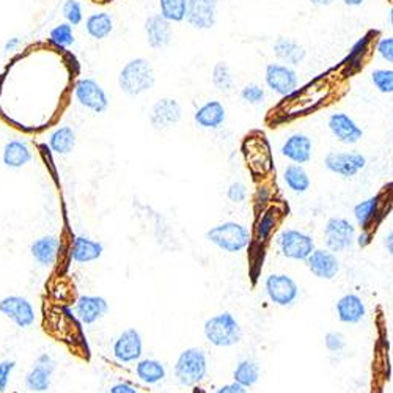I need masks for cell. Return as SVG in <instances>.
Instances as JSON below:
<instances>
[{"mask_svg": "<svg viewBox=\"0 0 393 393\" xmlns=\"http://www.w3.org/2000/svg\"><path fill=\"white\" fill-rule=\"evenodd\" d=\"M213 84L219 92H224V93L230 92L231 88H233L235 77H233V73H231L229 63H225V62L215 63L214 70H213Z\"/></svg>", "mask_w": 393, "mask_h": 393, "instance_id": "34", "label": "cell"}, {"mask_svg": "<svg viewBox=\"0 0 393 393\" xmlns=\"http://www.w3.org/2000/svg\"><path fill=\"white\" fill-rule=\"evenodd\" d=\"M370 41H372V38H370V35H367V36H363L362 40H359L356 44H354L350 55H348V59H346V65H350V68L354 65H361L362 57L368 51Z\"/></svg>", "mask_w": 393, "mask_h": 393, "instance_id": "39", "label": "cell"}, {"mask_svg": "<svg viewBox=\"0 0 393 393\" xmlns=\"http://www.w3.org/2000/svg\"><path fill=\"white\" fill-rule=\"evenodd\" d=\"M3 164L10 169H21L32 160L29 145L22 140H11L3 148Z\"/></svg>", "mask_w": 393, "mask_h": 393, "instance_id": "26", "label": "cell"}, {"mask_svg": "<svg viewBox=\"0 0 393 393\" xmlns=\"http://www.w3.org/2000/svg\"><path fill=\"white\" fill-rule=\"evenodd\" d=\"M215 393H247L246 387H242L236 383H231V384H226L224 387H220V389L215 392Z\"/></svg>", "mask_w": 393, "mask_h": 393, "instance_id": "46", "label": "cell"}, {"mask_svg": "<svg viewBox=\"0 0 393 393\" xmlns=\"http://www.w3.org/2000/svg\"><path fill=\"white\" fill-rule=\"evenodd\" d=\"M0 313L5 318L18 326L21 329H27L35 323V310L32 304L22 296H7L0 301Z\"/></svg>", "mask_w": 393, "mask_h": 393, "instance_id": "13", "label": "cell"}, {"mask_svg": "<svg viewBox=\"0 0 393 393\" xmlns=\"http://www.w3.org/2000/svg\"><path fill=\"white\" fill-rule=\"evenodd\" d=\"M341 2L348 5V7H361L365 0H341Z\"/></svg>", "mask_w": 393, "mask_h": 393, "instance_id": "50", "label": "cell"}, {"mask_svg": "<svg viewBox=\"0 0 393 393\" xmlns=\"http://www.w3.org/2000/svg\"><path fill=\"white\" fill-rule=\"evenodd\" d=\"M310 2H312L315 7H329L335 0H310Z\"/></svg>", "mask_w": 393, "mask_h": 393, "instance_id": "49", "label": "cell"}, {"mask_svg": "<svg viewBox=\"0 0 393 393\" xmlns=\"http://www.w3.org/2000/svg\"><path fill=\"white\" fill-rule=\"evenodd\" d=\"M280 151L288 160H291L293 164H307L310 162L313 154L312 138L306 134H301V132H296V134H291L286 138L280 148Z\"/></svg>", "mask_w": 393, "mask_h": 393, "instance_id": "18", "label": "cell"}, {"mask_svg": "<svg viewBox=\"0 0 393 393\" xmlns=\"http://www.w3.org/2000/svg\"><path fill=\"white\" fill-rule=\"evenodd\" d=\"M171 22L160 14H153L145 21V36L149 47L164 49L171 43Z\"/></svg>", "mask_w": 393, "mask_h": 393, "instance_id": "20", "label": "cell"}, {"mask_svg": "<svg viewBox=\"0 0 393 393\" xmlns=\"http://www.w3.org/2000/svg\"><path fill=\"white\" fill-rule=\"evenodd\" d=\"M206 240L226 253H240L251 242V231L237 222H224L206 231Z\"/></svg>", "mask_w": 393, "mask_h": 393, "instance_id": "4", "label": "cell"}, {"mask_svg": "<svg viewBox=\"0 0 393 393\" xmlns=\"http://www.w3.org/2000/svg\"><path fill=\"white\" fill-rule=\"evenodd\" d=\"M49 41H51V44H54L57 49H68L70 46H73L74 44L73 27H71L68 22L54 27L51 33H49Z\"/></svg>", "mask_w": 393, "mask_h": 393, "instance_id": "35", "label": "cell"}, {"mask_svg": "<svg viewBox=\"0 0 393 393\" xmlns=\"http://www.w3.org/2000/svg\"><path fill=\"white\" fill-rule=\"evenodd\" d=\"M324 241L330 252L346 251L356 242V226L343 217H332L324 226Z\"/></svg>", "mask_w": 393, "mask_h": 393, "instance_id": "6", "label": "cell"}, {"mask_svg": "<svg viewBox=\"0 0 393 393\" xmlns=\"http://www.w3.org/2000/svg\"><path fill=\"white\" fill-rule=\"evenodd\" d=\"M154 84H156V74L151 62L147 59H132L120 71L118 87L126 96H140L151 90Z\"/></svg>", "mask_w": 393, "mask_h": 393, "instance_id": "1", "label": "cell"}, {"mask_svg": "<svg viewBox=\"0 0 393 393\" xmlns=\"http://www.w3.org/2000/svg\"><path fill=\"white\" fill-rule=\"evenodd\" d=\"M392 237H393L392 233H389V236L385 237V246H389V247H387V251H389L390 253H392V251H393V248H392Z\"/></svg>", "mask_w": 393, "mask_h": 393, "instance_id": "51", "label": "cell"}, {"mask_svg": "<svg viewBox=\"0 0 393 393\" xmlns=\"http://www.w3.org/2000/svg\"><path fill=\"white\" fill-rule=\"evenodd\" d=\"M182 117V110L180 103L173 98H162L154 103L149 112V121L153 128L158 131H165L173 128L180 123Z\"/></svg>", "mask_w": 393, "mask_h": 393, "instance_id": "16", "label": "cell"}, {"mask_svg": "<svg viewBox=\"0 0 393 393\" xmlns=\"http://www.w3.org/2000/svg\"><path fill=\"white\" fill-rule=\"evenodd\" d=\"M335 313L343 324H359L367 315V308L357 295H345L339 299L335 306Z\"/></svg>", "mask_w": 393, "mask_h": 393, "instance_id": "21", "label": "cell"}, {"mask_svg": "<svg viewBox=\"0 0 393 393\" xmlns=\"http://www.w3.org/2000/svg\"><path fill=\"white\" fill-rule=\"evenodd\" d=\"M208 359L200 348H187L175 363V376L181 385L193 387L206 378Z\"/></svg>", "mask_w": 393, "mask_h": 393, "instance_id": "3", "label": "cell"}, {"mask_svg": "<svg viewBox=\"0 0 393 393\" xmlns=\"http://www.w3.org/2000/svg\"><path fill=\"white\" fill-rule=\"evenodd\" d=\"M160 16L169 22L184 21L187 0H159Z\"/></svg>", "mask_w": 393, "mask_h": 393, "instance_id": "33", "label": "cell"}, {"mask_svg": "<svg viewBox=\"0 0 393 393\" xmlns=\"http://www.w3.org/2000/svg\"><path fill=\"white\" fill-rule=\"evenodd\" d=\"M379 203H381V195H374L361 203H357L356 206H354V217H356L357 224L362 230H367L368 226L372 225L376 215H378Z\"/></svg>", "mask_w": 393, "mask_h": 393, "instance_id": "31", "label": "cell"}, {"mask_svg": "<svg viewBox=\"0 0 393 393\" xmlns=\"http://www.w3.org/2000/svg\"><path fill=\"white\" fill-rule=\"evenodd\" d=\"M104 253V246L99 241L90 240V237L85 236H77L73 246H71V259L79 264L92 263L96 262L103 257Z\"/></svg>", "mask_w": 393, "mask_h": 393, "instance_id": "23", "label": "cell"}, {"mask_svg": "<svg viewBox=\"0 0 393 393\" xmlns=\"http://www.w3.org/2000/svg\"><path fill=\"white\" fill-rule=\"evenodd\" d=\"M279 247L284 257L296 259V262H306L310 253L315 251V241L304 231L290 229L280 233Z\"/></svg>", "mask_w": 393, "mask_h": 393, "instance_id": "8", "label": "cell"}, {"mask_svg": "<svg viewBox=\"0 0 393 393\" xmlns=\"http://www.w3.org/2000/svg\"><path fill=\"white\" fill-rule=\"evenodd\" d=\"M306 262L310 273L321 280H332L340 273L339 258L328 248H315Z\"/></svg>", "mask_w": 393, "mask_h": 393, "instance_id": "17", "label": "cell"}, {"mask_svg": "<svg viewBox=\"0 0 393 393\" xmlns=\"http://www.w3.org/2000/svg\"><path fill=\"white\" fill-rule=\"evenodd\" d=\"M16 367V362L13 361H3L0 362V392L7 390V385L10 383V376L13 373Z\"/></svg>", "mask_w": 393, "mask_h": 393, "instance_id": "43", "label": "cell"}, {"mask_svg": "<svg viewBox=\"0 0 393 393\" xmlns=\"http://www.w3.org/2000/svg\"><path fill=\"white\" fill-rule=\"evenodd\" d=\"M372 82L376 90L390 95L393 92V71L392 70H374L372 73Z\"/></svg>", "mask_w": 393, "mask_h": 393, "instance_id": "36", "label": "cell"}, {"mask_svg": "<svg viewBox=\"0 0 393 393\" xmlns=\"http://www.w3.org/2000/svg\"><path fill=\"white\" fill-rule=\"evenodd\" d=\"M324 165L341 178H352L367 167V158L357 151H332L324 158Z\"/></svg>", "mask_w": 393, "mask_h": 393, "instance_id": "10", "label": "cell"}, {"mask_svg": "<svg viewBox=\"0 0 393 393\" xmlns=\"http://www.w3.org/2000/svg\"><path fill=\"white\" fill-rule=\"evenodd\" d=\"M63 18L71 27L81 24L84 14H82V7L77 0H66L63 5Z\"/></svg>", "mask_w": 393, "mask_h": 393, "instance_id": "38", "label": "cell"}, {"mask_svg": "<svg viewBox=\"0 0 393 393\" xmlns=\"http://www.w3.org/2000/svg\"><path fill=\"white\" fill-rule=\"evenodd\" d=\"M74 96L82 107L95 114H104L109 109V96L95 79L85 77L76 82Z\"/></svg>", "mask_w": 393, "mask_h": 393, "instance_id": "9", "label": "cell"}, {"mask_svg": "<svg viewBox=\"0 0 393 393\" xmlns=\"http://www.w3.org/2000/svg\"><path fill=\"white\" fill-rule=\"evenodd\" d=\"M330 134L343 145H356L362 140L363 129L345 112L332 114L328 120Z\"/></svg>", "mask_w": 393, "mask_h": 393, "instance_id": "15", "label": "cell"}, {"mask_svg": "<svg viewBox=\"0 0 393 393\" xmlns=\"http://www.w3.org/2000/svg\"><path fill=\"white\" fill-rule=\"evenodd\" d=\"M76 317L90 326L103 319L109 312V302L103 296H81L74 306Z\"/></svg>", "mask_w": 393, "mask_h": 393, "instance_id": "19", "label": "cell"}, {"mask_svg": "<svg viewBox=\"0 0 393 393\" xmlns=\"http://www.w3.org/2000/svg\"><path fill=\"white\" fill-rule=\"evenodd\" d=\"M264 90L257 84H248L241 90V99L247 104H262L264 101Z\"/></svg>", "mask_w": 393, "mask_h": 393, "instance_id": "40", "label": "cell"}, {"mask_svg": "<svg viewBox=\"0 0 393 393\" xmlns=\"http://www.w3.org/2000/svg\"><path fill=\"white\" fill-rule=\"evenodd\" d=\"M55 368H57V363H55L54 359L49 354H41L25 376L27 389L35 393H46L51 389Z\"/></svg>", "mask_w": 393, "mask_h": 393, "instance_id": "14", "label": "cell"}, {"mask_svg": "<svg viewBox=\"0 0 393 393\" xmlns=\"http://www.w3.org/2000/svg\"><path fill=\"white\" fill-rule=\"evenodd\" d=\"M109 393H138L134 385H131L128 383H118L110 387Z\"/></svg>", "mask_w": 393, "mask_h": 393, "instance_id": "45", "label": "cell"}, {"mask_svg": "<svg viewBox=\"0 0 393 393\" xmlns=\"http://www.w3.org/2000/svg\"><path fill=\"white\" fill-rule=\"evenodd\" d=\"M114 357L120 363H134L140 361L143 352V340L140 332L129 328L121 332L114 343Z\"/></svg>", "mask_w": 393, "mask_h": 393, "instance_id": "12", "label": "cell"}, {"mask_svg": "<svg viewBox=\"0 0 393 393\" xmlns=\"http://www.w3.org/2000/svg\"><path fill=\"white\" fill-rule=\"evenodd\" d=\"M226 197H229L230 202L233 203H242L246 202L247 198V187L242 182H233L226 191Z\"/></svg>", "mask_w": 393, "mask_h": 393, "instance_id": "42", "label": "cell"}, {"mask_svg": "<svg viewBox=\"0 0 393 393\" xmlns=\"http://www.w3.org/2000/svg\"><path fill=\"white\" fill-rule=\"evenodd\" d=\"M357 242H359V246L361 247H365V246H368L370 242H372V235L370 233H367V231L363 230V233L359 236V240H357Z\"/></svg>", "mask_w": 393, "mask_h": 393, "instance_id": "48", "label": "cell"}, {"mask_svg": "<svg viewBox=\"0 0 393 393\" xmlns=\"http://www.w3.org/2000/svg\"><path fill=\"white\" fill-rule=\"evenodd\" d=\"M21 46V40L19 38H10V40L5 43V51L10 52V51H14V49H18Z\"/></svg>", "mask_w": 393, "mask_h": 393, "instance_id": "47", "label": "cell"}, {"mask_svg": "<svg viewBox=\"0 0 393 393\" xmlns=\"http://www.w3.org/2000/svg\"><path fill=\"white\" fill-rule=\"evenodd\" d=\"M203 334L211 345L217 348H231L242 339V329L237 319L229 312L214 315L204 321Z\"/></svg>", "mask_w": 393, "mask_h": 393, "instance_id": "2", "label": "cell"}, {"mask_svg": "<svg viewBox=\"0 0 393 393\" xmlns=\"http://www.w3.org/2000/svg\"><path fill=\"white\" fill-rule=\"evenodd\" d=\"M226 120V110L220 101H208L193 114V121L203 129H219Z\"/></svg>", "mask_w": 393, "mask_h": 393, "instance_id": "22", "label": "cell"}, {"mask_svg": "<svg viewBox=\"0 0 393 393\" xmlns=\"http://www.w3.org/2000/svg\"><path fill=\"white\" fill-rule=\"evenodd\" d=\"M378 54L379 57L385 60L387 63H392L393 62V38H383L378 43Z\"/></svg>", "mask_w": 393, "mask_h": 393, "instance_id": "44", "label": "cell"}, {"mask_svg": "<svg viewBox=\"0 0 393 393\" xmlns=\"http://www.w3.org/2000/svg\"><path fill=\"white\" fill-rule=\"evenodd\" d=\"M60 241L55 236H43L30 247L32 257L41 266H52L59 257Z\"/></svg>", "mask_w": 393, "mask_h": 393, "instance_id": "25", "label": "cell"}, {"mask_svg": "<svg viewBox=\"0 0 393 393\" xmlns=\"http://www.w3.org/2000/svg\"><path fill=\"white\" fill-rule=\"evenodd\" d=\"M184 19L197 30H209L217 21V0H187Z\"/></svg>", "mask_w": 393, "mask_h": 393, "instance_id": "11", "label": "cell"}, {"mask_svg": "<svg viewBox=\"0 0 393 393\" xmlns=\"http://www.w3.org/2000/svg\"><path fill=\"white\" fill-rule=\"evenodd\" d=\"M324 346L330 352H340L345 350L346 339L341 332H328L324 337Z\"/></svg>", "mask_w": 393, "mask_h": 393, "instance_id": "41", "label": "cell"}, {"mask_svg": "<svg viewBox=\"0 0 393 393\" xmlns=\"http://www.w3.org/2000/svg\"><path fill=\"white\" fill-rule=\"evenodd\" d=\"M233 379L236 384L246 387V389H251L259 379V365L251 361V359H244V361H241L236 365Z\"/></svg>", "mask_w": 393, "mask_h": 393, "instance_id": "32", "label": "cell"}, {"mask_svg": "<svg viewBox=\"0 0 393 393\" xmlns=\"http://www.w3.org/2000/svg\"><path fill=\"white\" fill-rule=\"evenodd\" d=\"M85 30L93 40H104L114 32V19L109 13H93L85 21Z\"/></svg>", "mask_w": 393, "mask_h": 393, "instance_id": "29", "label": "cell"}, {"mask_svg": "<svg viewBox=\"0 0 393 393\" xmlns=\"http://www.w3.org/2000/svg\"><path fill=\"white\" fill-rule=\"evenodd\" d=\"M274 54L277 59L282 60L288 66H297L304 62V59L307 55L306 49L301 44L286 36L277 38V41L274 43Z\"/></svg>", "mask_w": 393, "mask_h": 393, "instance_id": "24", "label": "cell"}, {"mask_svg": "<svg viewBox=\"0 0 393 393\" xmlns=\"http://www.w3.org/2000/svg\"><path fill=\"white\" fill-rule=\"evenodd\" d=\"M269 301L279 307H291L299 297V285L286 274H270L264 282Z\"/></svg>", "mask_w": 393, "mask_h": 393, "instance_id": "5", "label": "cell"}, {"mask_svg": "<svg viewBox=\"0 0 393 393\" xmlns=\"http://www.w3.org/2000/svg\"><path fill=\"white\" fill-rule=\"evenodd\" d=\"M268 88L280 96H291L299 88V76L293 66L284 63H269L264 71Z\"/></svg>", "mask_w": 393, "mask_h": 393, "instance_id": "7", "label": "cell"}, {"mask_svg": "<svg viewBox=\"0 0 393 393\" xmlns=\"http://www.w3.org/2000/svg\"><path fill=\"white\" fill-rule=\"evenodd\" d=\"M136 374L142 383L154 385L164 381L167 372H165L164 363L156 361V359H143V361H137Z\"/></svg>", "mask_w": 393, "mask_h": 393, "instance_id": "27", "label": "cell"}, {"mask_svg": "<svg viewBox=\"0 0 393 393\" xmlns=\"http://www.w3.org/2000/svg\"><path fill=\"white\" fill-rule=\"evenodd\" d=\"M192 393H206V392H204L203 389H198V387H195V389L192 390Z\"/></svg>", "mask_w": 393, "mask_h": 393, "instance_id": "52", "label": "cell"}, {"mask_svg": "<svg viewBox=\"0 0 393 393\" xmlns=\"http://www.w3.org/2000/svg\"><path fill=\"white\" fill-rule=\"evenodd\" d=\"M49 147H51L55 154L66 156L73 151L76 147V132L70 126H62V128L55 129L49 136Z\"/></svg>", "mask_w": 393, "mask_h": 393, "instance_id": "28", "label": "cell"}, {"mask_svg": "<svg viewBox=\"0 0 393 393\" xmlns=\"http://www.w3.org/2000/svg\"><path fill=\"white\" fill-rule=\"evenodd\" d=\"M277 224V213L274 209H269L263 214V217L259 219L257 233H258V240L259 241H266L269 237V235L273 233L274 226Z\"/></svg>", "mask_w": 393, "mask_h": 393, "instance_id": "37", "label": "cell"}, {"mask_svg": "<svg viewBox=\"0 0 393 393\" xmlns=\"http://www.w3.org/2000/svg\"><path fill=\"white\" fill-rule=\"evenodd\" d=\"M284 180L285 184L288 186V189L296 192V193H304L310 189L312 186V180H310L308 171L302 167V165L291 164L288 165L284 171Z\"/></svg>", "mask_w": 393, "mask_h": 393, "instance_id": "30", "label": "cell"}]
</instances>
